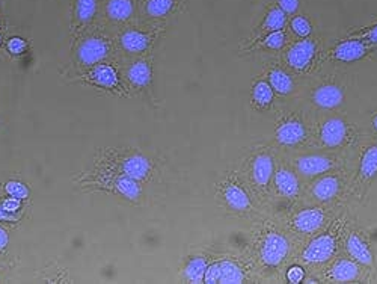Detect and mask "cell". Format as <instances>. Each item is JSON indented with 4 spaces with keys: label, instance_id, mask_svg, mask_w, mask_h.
<instances>
[{
    "label": "cell",
    "instance_id": "cell-13",
    "mask_svg": "<svg viewBox=\"0 0 377 284\" xmlns=\"http://www.w3.org/2000/svg\"><path fill=\"white\" fill-rule=\"evenodd\" d=\"M352 191V165L332 170L305 183V194L302 200L328 206H344L350 203Z\"/></svg>",
    "mask_w": 377,
    "mask_h": 284
},
{
    "label": "cell",
    "instance_id": "cell-22",
    "mask_svg": "<svg viewBox=\"0 0 377 284\" xmlns=\"http://www.w3.org/2000/svg\"><path fill=\"white\" fill-rule=\"evenodd\" d=\"M122 79L125 88L135 92L150 91L154 79V67L151 56L125 57Z\"/></svg>",
    "mask_w": 377,
    "mask_h": 284
},
{
    "label": "cell",
    "instance_id": "cell-8",
    "mask_svg": "<svg viewBox=\"0 0 377 284\" xmlns=\"http://www.w3.org/2000/svg\"><path fill=\"white\" fill-rule=\"evenodd\" d=\"M346 206V205H344ZM344 206H328L320 203L300 200L284 214L276 215L281 218L285 227L290 230L302 242H307L317 233L322 231L341 212Z\"/></svg>",
    "mask_w": 377,
    "mask_h": 284
},
{
    "label": "cell",
    "instance_id": "cell-7",
    "mask_svg": "<svg viewBox=\"0 0 377 284\" xmlns=\"http://www.w3.org/2000/svg\"><path fill=\"white\" fill-rule=\"evenodd\" d=\"M214 196L224 212L239 220L250 222L264 212L257 196L234 165L222 172L214 183Z\"/></svg>",
    "mask_w": 377,
    "mask_h": 284
},
{
    "label": "cell",
    "instance_id": "cell-4",
    "mask_svg": "<svg viewBox=\"0 0 377 284\" xmlns=\"http://www.w3.org/2000/svg\"><path fill=\"white\" fill-rule=\"evenodd\" d=\"M356 221L353 210L346 205L334 221L329 222L322 231L308 239L302 246L296 263L307 268L308 272H317L330 263L332 260L343 253L344 237L350 225Z\"/></svg>",
    "mask_w": 377,
    "mask_h": 284
},
{
    "label": "cell",
    "instance_id": "cell-17",
    "mask_svg": "<svg viewBox=\"0 0 377 284\" xmlns=\"http://www.w3.org/2000/svg\"><path fill=\"white\" fill-rule=\"evenodd\" d=\"M100 170L121 174V176L135 179L140 183L153 181L157 176V165L154 160L138 150H127L124 153L110 151L100 157Z\"/></svg>",
    "mask_w": 377,
    "mask_h": 284
},
{
    "label": "cell",
    "instance_id": "cell-28",
    "mask_svg": "<svg viewBox=\"0 0 377 284\" xmlns=\"http://www.w3.org/2000/svg\"><path fill=\"white\" fill-rule=\"evenodd\" d=\"M101 12L109 26L120 29L139 18L138 0H103Z\"/></svg>",
    "mask_w": 377,
    "mask_h": 284
},
{
    "label": "cell",
    "instance_id": "cell-30",
    "mask_svg": "<svg viewBox=\"0 0 377 284\" xmlns=\"http://www.w3.org/2000/svg\"><path fill=\"white\" fill-rule=\"evenodd\" d=\"M288 18L290 17H288L276 3L269 5L268 8H265L261 20L258 21V25L254 27L252 35H250V38L248 41H255L270 32L285 29L287 23H288Z\"/></svg>",
    "mask_w": 377,
    "mask_h": 284
},
{
    "label": "cell",
    "instance_id": "cell-19",
    "mask_svg": "<svg viewBox=\"0 0 377 284\" xmlns=\"http://www.w3.org/2000/svg\"><path fill=\"white\" fill-rule=\"evenodd\" d=\"M261 71L281 101H291L299 97L302 85H304V77L288 70L276 55L265 57Z\"/></svg>",
    "mask_w": 377,
    "mask_h": 284
},
{
    "label": "cell",
    "instance_id": "cell-41",
    "mask_svg": "<svg viewBox=\"0 0 377 284\" xmlns=\"http://www.w3.org/2000/svg\"><path fill=\"white\" fill-rule=\"evenodd\" d=\"M0 44H2V35H0Z\"/></svg>",
    "mask_w": 377,
    "mask_h": 284
},
{
    "label": "cell",
    "instance_id": "cell-16",
    "mask_svg": "<svg viewBox=\"0 0 377 284\" xmlns=\"http://www.w3.org/2000/svg\"><path fill=\"white\" fill-rule=\"evenodd\" d=\"M74 62L83 70L91 68L100 62L110 61L118 53L115 32L107 29L91 27L73 44Z\"/></svg>",
    "mask_w": 377,
    "mask_h": 284
},
{
    "label": "cell",
    "instance_id": "cell-11",
    "mask_svg": "<svg viewBox=\"0 0 377 284\" xmlns=\"http://www.w3.org/2000/svg\"><path fill=\"white\" fill-rule=\"evenodd\" d=\"M354 151L311 147L298 153H290V155L284 153V155L290 160L294 170L298 171L300 179L307 183V181L322 176L324 172L343 168V166H350L353 164Z\"/></svg>",
    "mask_w": 377,
    "mask_h": 284
},
{
    "label": "cell",
    "instance_id": "cell-21",
    "mask_svg": "<svg viewBox=\"0 0 377 284\" xmlns=\"http://www.w3.org/2000/svg\"><path fill=\"white\" fill-rule=\"evenodd\" d=\"M377 52V47L368 44L364 40L349 38L344 36L343 40L337 41L334 46L324 50L323 55V65L324 64H334V65H350L354 62L364 61L367 57Z\"/></svg>",
    "mask_w": 377,
    "mask_h": 284
},
{
    "label": "cell",
    "instance_id": "cell-9",
    "mask_svg": "<svg viewBox=\"0 0 377 284\" xmlns=\"http://www.w3.org/2000/svg\"><path fill=\"white\" fill-rule=\"evenodd\" d=\"M305 194V181L300 179L298 171L290 164V160L283 151L276 150V162L275 172L272 179L270 189V201L268 206V212L275 215L284 214L285 210L294 206L304 198Z\"/></svg>",
    "mask_w": 377,
    "mask_h": 284
},
{
    "label": "cell",
    "instance_id": "cell-3",
    "mask_svg": "<svg viewBox=\"0 0 377 284\" xmlns=\"http://www.w3.org/2000/svg\"><path fill=\"white\" fill-rule=\"evenodd\" d=\"M273 116L270 132L264 138L276 150L290 155L314 147L315 114L300 101H283Z\"/></svg>",
    "mask_w": 377,
    "mask_h": 284
},
{
    "label": "cell",
    "instance_id": "cell-15",
    "mask_svg": "<svg viewBox=\"0 0 377 284\" xmlns=\"http://www.w3.org/2000/svg\"><path fill=\"white\" fill-rule=\"evenodd\" d=\"M377 183V138L367 136L354 151L352 164L350 203L365 205L367 198Z\"/></svg>",
    "mask_w": 377,
    "mask_h": 284
},
{
    "label": "cell",
    "instance_id": "cell-6",
    "mask_svg": "<svg viewBox=\"0 0 377 284\" xmlns=\"http://www.w3.org/2000/svg\"><path fill=\"white\" fill-rule=\"evenodd\" d=\"M368 132L346 111L315 115L314 147L354 151L365 141Z\"/></svg>",
    "mask_w": 377,
    "mask_h": 284
},
{
    "label": "cell",
    "instance_id": "cell-2",
    "mask_svg": "<svg viewBox=\"0 0 377 284\" xmlns=\"http://www.w3.org/2000/svg\"><path fill=\"white\" fill-rule=\"evenodd\" d=\"M352 75L346 67L324 64L314 75L304 79L299 97L296 99L315 115L346 111Z\"/></svg>",
    "mask_w": 377,
    "mask_h": 284
},
{
    "label": "cell",
    "instance_id": "cell-39",
    "mask_svg": "<svg viewBox=\"0 0 377 284\" xmlns=\"http://www.w3.org/2000/svg\"><path fill=\"white\" fill-rule=\"evenodd\" d=\"M365 129H367V132H368L369 136L377 138V109L369 114L368 125L365 126Z\"/></svg>",
    "mask_w": 377,
    "mask_h": 284
},
{
    "label": "cell",
    "instance_id": "cell-12",
    "mask_svg": "<svg viewBox=\"0 0 377 284\" xmlns=\"http://www.w3.org/2000/svg\"><path fill=\"white\" fill-rule=\"evenodd\" d=\"M204 283H261V280L252 260L240 248L237 251L213 253Z\"/></svg>",
    "mask_w": 377,
    "mask_h": 284
},
{
    "label": "cell",
    "instance_id": "cell-42",
    "mask_svg": "<svg viewBox=\"0 0 377 284\" xmlns=\"http://www.w3.org/2000/svg\"><path fill=\"white\" fill-rule=\"evenodd\" d=\"M0 25H2V23H0Z\"/></svg>",
    "mask_w": 377,
    "mask_h": 284
},
{
    "label": "cell",
    "instance_id": "cell-25",
    "mask_svg": "<svg viewBox=\"0 0 377 284\" xmlns=\"http://www.w3.org/2000/svg\"><path fill=\"white\" fill-rule=\"evenodd\" d=\"M101 11V0H74L71 8V40L73 44L85 32L94 27L95 18Z\"/></svg>",
    "mask_w": 377,
    "mask_h": 284
},
{
    "label": "cell",
    "instance_id": "cell-10",
    "mask_svg": "<svg viewBox=\"0 0 377 284\" xmlns=\"http://www.w3.org/2000/svg\"><path fill=\"white\" fill-rule=\"evenodd\" d=\"M166 27L168 23H153L138 18L127 26L116 29L118 53H122L124 57L151 56L164 38Z\"/></svg>",
    "mask_w": 377,
    "mask_h": 284
},
{
    "label": "cell",
    "instance_id": "cell-20",
    "mask_svg": "<svg viewBox=\"0 0 377 284\" xmlns=\"http://www.w3.org/2000/svg\"><path fill=\"white\" fill-rule=\"evenodd\" d=\"M343 251L350 256L354 261L365 268L367 271L374 276H377V251L374 248V245L369 240L368 233L361 227V225L356 224L354 221L349 230L346 233L344 237V246Z\"/></svg>",
    "mask_w": 377,
    "mask_h": 284
},
{
    "label": "cell",
    "instance_id": "cell-23",
    "mask_svg": "<svg viewBox=\"0 0 377 284\" xmlns=\"http://www.w3.org/2000/svg\"><path fill=\"white\" fill-rule=\"evenodd\" d=\"M90 185L99 188V189H106L107 192H112L115 195H120L122 198L138 203L144 195V183L140 181L121 176V174L110 172L101 170V172L97 176V179L90 181Z\"/></svg>",
    "mask_w": 377,
    "mask_h": 284
},
{
    "label": "cell",
    "instance_id": "cell-31",
    "mask_svg": "<svg viewBox=\"0 0 377 284\" xmlns=\"http://www.w3.org/2000/svg\"><path fill=\"white\" fill-rule=\"evenodd\" d=\"M213 259V253H203L186 260L183 268V280L187 283H204L205 271Z\"/></svg>",
    "mask_w": 377,
    "mask_h": 284
},
{
    "label": "cell",
    "instance_id": "cell-36",
    "mask_svg": "<svg viewBox=\"0 0 377 284\" xmlns=\"http://www.w3.org/2000/svg\"><path fill=\"white\" fill-rule=\"evenodd\" d=\"M6 47H8L12 55H23L27 49V42L23 38H20V36H12V38L6 42Z\"/></svg>",
    "mask_w": 377,
    "mask_h": 284
},
{
    "label": "cell",
    "instance_id": "cell-27",
    "mask_svg": "<svg viewBox=\"0 0 377 284\" xmlns=\"http://www.w3.org/2000/svg\"><path fill=\"white\" fill-rule=\"evenodd\" d=\"M184 0H138L139 20L153 21V23H166V21L181 12Z\"/></svg>",
    "mask_w": 377,
    "mask_h": 284
},
{
    "label": "cell",
    "instance_id": "cell-38",
    "mask_svg": "<svg viewBox=\"0 0 377 284\" xmlns=\"http://www.w3.org/2000/svg\"><path fill=\"white\" fill-rule=\"evenodd\" d=\"M0 207H2L5 210V212L14 215V214L18 212V210L21 209V200L14 198V196H8V198H5L2 201V205H0Z\"/></svg>",
    "mask_w": 377,
    "mask_h": 284
},
{
    "label": "cell",
    "instance_id": "cell-18",
    "mask_svg": "<svg viewBox=\"0 0 377 284\" xmlns=\"http://www.w3.org/2000/svg\"><path fill=\"white\" fill-rule=\"evenodd\" d=\"M374 276L343 251L320 271L308 272L304 283H372Z\"/></svg>",
    "mask_w": 377,
    "mask_h": 284
},
{
    "label": "cell",
    "instance_id": "cell-14",
    "mask_svg": "<svg viewBox=\"0 0 377 284\" xmlns=\"http://www.w3.org/2000/svg\"><path fill=\"white\" fill-rule=\"evenodd\" d=\"M324 50L323 38L314 34L308 38H293L276 56L288 70L305 79L322 67Z\"/></svg>",
    "mask_w": 377,
    "mask_h": 284
},
{
    "label": "cell",
    "instance_id": "cell-24",
    "mask_svg": "<svg viewBox=\"0 0 377 284\" xmlns=\"http://www.w3.org/2000/svg\"><path fill=\"white\" fill-rule=\"evenodd\" d=\"M283 103L278 99V96L273 91V88L269 83V80L265 79L264 73L261 71L258 76H254L252 82H250L249 88V106L257 114H275L279 105Z\"/></svg>",
    "mask_w": 377,
    "mask_h": 284
},
{
    "label": "cell",
    "instance_id": "cell-29",
    "mask_svg": "<svg viewBox=\"0 0 377 284\" xmlns=\"http://www.w3.org/2000/svg\"><path fill=\"white\" fill-rule=\"evenodd\" d=\"M293 40L291 34L288 32V29H281V31L270 32L268 35L261 36L255 41H246V44L240 49L242 55H254V53H275L279 52L290 44Z\"/></svg>",
    "mask_w": 377,
    "mask_h": 284
},
{
    "label": "cell",
    "instance_id": "cell-35",
    "mask_svg": "<svg viewBox=\"0 0 377 284\" xmlns=\"http://www.w3.org/2000/svg\"><path fill=\"white\" fill-rule=\"evenodd\" d=\"M5 191L10 196H14V198H18L21 201L29 198V195H31V192H29V188L25 183H21V181H18V180L8 181V183H6V186H5Z\"/></svg>",
    "mask_w": 377,
    "mask_h": 284
},
{
    "label": "cell",
    "instance_id": "cell-33",
    "mask_svg": "<svg viewBox=\"0 0 377 284\" xmlns=\"http://www.w3.org/2000/svg\"><path fill=\"white\" fill-rule=\"evenodd\" d=\"M346 36H349V38L364 40L368 44L377 47V21H373V23H369L367 26L353 29V31L347 32Z\"/></svg>",
    "mask_w": 377,
    "mask_h": 284
},
{
    "label": "cell",
    "instance_id": "cell-37",
    "mask_svg": "<svg viewBox=\"0 0 377 284\" xmlns=\"http://www.w3.org/2000/svg\"><path fill=\"white\" fill-rule=\"evenodd\" d=\"M275 3L287 14L288 17L298 14L300 10V0H276Z\"/></svg>",
    "mask_w": 377,
    "mask_h": 284
},
{
    "label": "cell",
    "instance_id": "cell-1",
    "mask_svg": "<svg viewBox=\"0 0 377 284\" xmlns=\"http://www.w3.org/2000/svg\"><path fill=\"white\" fill-rule=\"evenodd\" d=\"M304 244L279 216L264 210L250 221L242 250L252 260L261 283H285L287 268L296 263Z\"/></svg>",
    "mask_w": 377,
    "mask_h": 284
},
{
    "label": "cell",
    "instance_id": "cell-40",
    "mask_svg": "<svg viewBox=\"0 0 377 284\" xmlns=\"http://www.w3.org/2000/svg\"><path fill=\"white\" fill-rule=\"evenodd\" d=\"M8 242H10L8 233L5 231V229L0 227V253L6 251V246H8Z\"/></svg>",
    "mask_w": 377,
    "mask_h": 284
},
{
    "label": "cell",
    "instance_id": "cell-5",
    "mask_svg": "<svg viewBox=\"0 0 377 284\" xmlns=\"http://www.w3.org/2000/svg\"><path fill=\"white\" fill-rule=\"evenodd\" d=\"M275 162L276 149L273 147L269 140L260 138V140L252 141L242 150L237 162L234 165L264 210L268 209L270 201Z\"/></svg>",
    "mask_w": 377,
    "mask_h": 284
},
{
    "label": "cell",
    "instance_id": "cell-26",
    "mask_svg": "<svg viewBox=\"0 0 377 284\" xmlns=\"http://www.w3.org/2000/svg\"><path fill=\"white\" fill-rule=\"evenodd\" d=\"M83 80L95 88L107 90V91H121L125 90V83L122 79V71L116 68L112 62L105 61L91 68H86L83 73Z\"/></svg>",
    "mask_w": 377,
    "mask_h": 284
},
{
    "label": "cell",
    "instance_id": "cell-32",
    "mask_svg": "<svg viewBox=\"0 0 377 284\" xmlns=\"http://www.w3.org/2000/svg\"><path fill=\"white\" fill-rule=\"evenodd\" d=\"M288 32L291 34L293 38H308V36L314 35V27L311 20L307 16V14L298 12L288 18L287 23Z\"/></svg>",
    "mask_w": 377,
    "mask_h": 284
},
{
    "label": "cell",
    "instance_id": "cell-34",
    "mask_svg": "<svg viewBox=\"0 0 377 284\" xmlns=\"http://www.w3.org/2000/svg\"><path fill=\"white\" fill-rule=\"evenodd\" d=\"M307 275H308V271L305 266H302L300 263H293L287 268V271L284 274V281L291 284H299L305 281Z\"/></svg>",
    "mask_w": 377,
    "mask_h": 284
}]
</instances>
